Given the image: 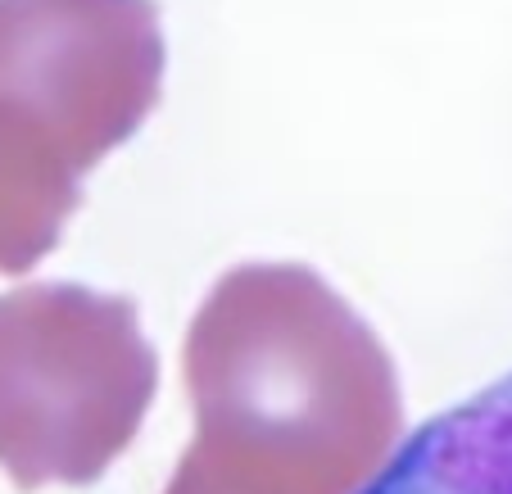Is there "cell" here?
Returning a JSON list of instances; mask_svg holds the SVG:
<instances>
[{
    "label": "cell",
    "mask_w": 512,
    "mask_h": 494,
    "mask_svg": "<svg viewBox=\"0 0 512 494\" xmlns=\"http://www.w3.org/2000/svg\"><path fill=\"white\" fill-rule=\"evenodd\" d=\"M182 377L195 436L327 494L368 490L404 440L386 345L304 263L227 272L186 331Z\"/></svg>",
    "instance_id": "obj_1"
},
{
    "label": "cell",
    "mask_w": 512,
    "mask_h": 494,
    "mask_svg": "<svg viewBox=\"0 0 512 494\" xmlns=\"http://www.w3.org/2000/svg\"><path fill=\"white\" fill-rule=\"evenodd\" d=\"M155 386L159 359L127 295L68 281L0 295V467L23 494L100 481Z\"/></svg>",
    "instance_id": "obj_2"
},
{
    "label": "cell",
    "mask_w": 512,
    "mask_h": 494,
    "mask_svg": "<svg viewBox=\"0 0 512 494\" xmlns=\"http://www.w3.org/2000/svg\"><path fill=\"white\" fill-rule=\"evenodd\" d=\"M164 78L155 0H0V105L87 173L145 123Z\"/></svg>",
    "instance_id": "obj_3"
},
{
    "label": "cell",
    "mask_w": 512,
    "mask_h": 494,
    "mask_svg": "<svg viewBox=\"0 0 512 494\" xmlns=\"http://www.w3.org/2000/svg\"><path fill=\"white\" fill-rule=\"evenodd\" d=\"M363 494H512V377L431 417Z\"/></svg>",
    "instance_id": "obj_4"
},
{
    "label": "cell",
    "mask_w": 512,
    "mask_h": 494,
    "mask_svg": "<svg viewBox=\"0 0 512 494\" xmlns=\"http://www.w3.org/2000/svg\"><path fill=\"white\" fill-rule=\"evenodd\" d=\"M78 209V173L46 132L0 105V272L19 277L59 245Z\"/></svg>",
    "instance_id": "obj_5"
},
{
    "label": "cell",
    "mask_w": 512,
    "mask_h": 494,
    "mask_svg": "<svg viewBox=\"0 0 512 494\" xmlns=\"http://www.w3.org/2000/svg\"><path fill=\"white\" fill-rule=\"evenodd\" d=\"M164 494H327V490L295 481V476H281L272 467L250 463V458L232 454V449L195 436L191 449L177 458Z\"/></svg>",
    "instance_id": "obj_6"
}]
</instances>
